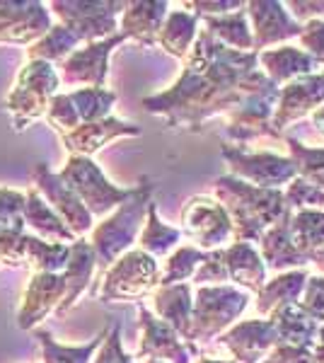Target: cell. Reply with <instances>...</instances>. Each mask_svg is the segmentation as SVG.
<instances>
[{
  "label": "cell",
  "instance_id": "cell-37",
  "mask_svg": "<svg viewBox=\"0 0 324 363\" xmlns=\"http://www.w3.org/2000/svg\"><path fill=\"white\" fill-rule=\"evenodd\" d=\"M286 143L291 148V160L296 165L298 177L324 191V148H308L293 136H288Z\"/></svg>",
  "mask_w": 324,
  "mask_h": 363
},
{
  "label": "cell",
  "instance_id": "cell-41",
  "mask_svg": "<svg viewBox=\"0 0 324 363\" xmlns=\"http://www.w3.org/2000/svg\"><path fill=\"white\" fill-rule=\"evenodd\" d=\"M194 284L196 286H225L228 281V267L223 259V250L206 252V259L201 262V267L194 274Z\"/></svg>",
  "mask_w": 324,
  "mask_h": 363
},
{
  "label": "cell",
  "instance_id": "cell-27",
  "mask_svg": "<svg viewBox=\"0 0 324 363\" xmlns=\"http://www.w3.org/2000/svg\"><path fill=\"white\" fill-rule=\"evenodd\" d=\"M269 320L274 322L279 344H288V347H305V349L315 347L317 327L320 325H317V322L312 320L310 315L298 306V303L276 310Z\"/></svg>",
  "mask_w": 324,
  "mask_h": 363
},
{
  "label": "cell",
  "instance_id": "cell-30",
  "mask_svg": "<svg viewBox=\"0 0 324 363\" xmlns=\"http://www.w3.org/2000/svg\"><path fill=\"white\" fill-rule=\"evenodd\" d=\"M199 20L206 25V32L223 46H233V51L255 49L252 32L247 27V10L240 8L228 15H208V17H199Z\"/></svg>",
  "mask_w": 324,
  "mask_h": 363
},
{
  "label": "cell",
  "instance_id": "cell-14",
  "mask_svg": "<svg viewBox=\"0 0 324 363\" xmlns=\"http://www.w3.org/2000/svg\"><path fill=\"white\" fill-rule=\"evenodd\" d=\"M324 102V70L312 73L305 78H298L293 83L279 87V99L271 116V126L279 133L281 128L293 124L296 119H303L305 114H312Z\"/></svg>",
  "mask_w": 324,
  "mask_h": 363
},
{
  "label": "cell",
  "instance_id": "cell-34",
  "mask_svg": "<svg viewBox=\"0 0 324 363\" xmlns=\"http://www.w3.org/2000/svg\"><path fill=\"white\" fill-rule=\"evenodd\" d=\"M75 49H80V39L75 37L70 29L56 22L37 44L29 46L27 54H29V61H46L54 66V63L66 61Z\"/></svg>",
  "mask_w": 324,
  "mask_h": 363
},
{
  "label": "cell",
  "instance_id": "cell-36",
  "mask_svg": "<svg viewBox=\"0 0 324 363\" xmlns=\"http://www.w3.org/2000/svg\"><path fill=\"white\" fill-rule=\"evenodd\" d=\"M206 259V252L194 247V245H181L172 255L164 259V267L160 272V281L157 286H172V284H184L186 279H191L196 274V269L201 267Z\"/></svg>",
  "mask_w": 324,
  "mask_h": 363
},
{
  "label": "cell",
  "instance_id": "cell-16",
  "mask_svg": "<svg viewBox=\"0 0 324 363\" xmlns=\"http://www.w3.org/2000/svg\"><path fill=\"white\" fill-rule=\"evenodd\" d=\"M66 296V284L61 274H32L25 291V303L17 313V327L22 332L37 330L46 315L56 313Z\"/></svg>",
  "mask_w": 324,
  "mask_h": 363
},
{
  "label": "cell",
  "instance_id": "cell-9",
  "mask_svg": "<svg viewBox=\"0 0 324 363\" xmlns=\"http://www.w3.org/2000/svg\"><path fill=\"white\" fill-rule=\"evenodd\" d=\"M223 157H225L233 177L247 182V184L264 186V189H281V184H288L298 177L296 165L291 157H284L279 153H247L242 148H223Z\"/></svg>",
  "mask_w": 324,
  "mask_h": 363
},
{
  "label": "cell",
  "instance_id": "cell-48",
  "mask_svg": "<svg viewBox=\"0 0 324 363\" xmlns=\"http://www.w3.org/2000/svg\"><path fill=\"white\" fill-rule=\"evenodd\" d=\"M310 116H312V124H315L317 131L324 133V104H322V107H317Z\"/></svg>",
  "mask_w": 324,
  "mask_h": 363
},
{
  "label": "cell",
  "instance_id": "cell-21",
  "mask_svg": "<svg viewBox=\"0 0 324 363\" xmlns=\"http://www.w3.org/2000/svg\"><path fill=\"white\" fill-rule=\"evenodd\" d=\"M169 13V5L157 0H138V3H126L121 13L119 32L126 39H133L140 46H152L157 42V32H160L164 17Z\"/></svg>",
  "mask_w": 324,
  "mask_h": 363
},
{
  "label": "cell",
  "instance_id": "cell-44",
  "mask_svg": "<svg viewBox=\"0 0 324 363\" xmlns=\"http://www.w3.org/2000/svg\"><path fill=\"white\" fill-rule=\"evenodd\" d=\"M92 363H133V359L121 347V325L119 322L109 327L102 347L97 349V356H92Z\"/></svg>",
  "mask_w": 324,
  "mask_h": 363
},
{
  "label": "cell",
  "instance_id": "cell-42",
  "mask_svg": "<svg viewBox=\"0 0 324 363\" xmlns=\"http://www.w3.org/2000/svg\"><path fill=\"white\" fill-rule=\"evenodd\" d=\"M298 306L310 315L312 320L320 325L324 322V277H308L303 289V301H298Z\"/></svg>",
  "mask_w": 324,
  "mask_h": 363
},
{
  "label": "cell",
  "instance_id": "cell-31",
  "mask_svg": "<svg viewBox=\"0 0 324 363\" xmlns=\"http://www.w3.org/2000/svg\"><path fill=\"white\" fill-rule=\"evenodd\" d=\"M32 332H34V337H37V342L41 344V359H44V363H92V356L102 347L109 327L99 332L95 339H90L87 344H78V347L58 344L54 335H51L49 330H44V327H37V330H32Z\"/></svg>",
  "mask_w": 324,
  "mask_h": 363
},
{
  "label": "cell",
  "instance_id": "cell-38",
  "mask_svg": "<svg viewBox=\"0 0 324 363\" xmlns=\"http://www.w3.org/2000/svg\"><path fill=\"white\" fill-rule=\"evenodd\" d=\"M284 201L288 211H324V191L308 184L305 179L296 177L288 182V189L284 191Z\"/></svg>",
  "mask_w": 324,
  "mask_h": 363
},
{
  "label": "cell",
  "instance_id": "cell-13",
  "mask_svg": "<svg viewBox=\"0 0 324 363\" xmlns=\"http://www.w3.org/2000/svg\"><path fill=\"white\" fill-rule=\"evenodd\" d=\"M140 347L135 359H155L164 363H191L194 356H201L196 344L184 342L172 327L157 320L148 308L140 303Z\"/></svg>",
  "mask_w": 324,
  "mask_h": 363
},
{
  "label": "cell",
  "instance_id": "cell-19",
  "mask_svg": "<svg viewBox=\"0 0 324 363\" xmlns=\"http://www.w3.org/2000/svg\"><path fill=\"white\" fill-rule=\"evenodd\" d=\"M95 269H97V259H95V250H92L90 240L78 238L75 242H70L68 264L61 272L63 284H66V296H63L61 306L56 308L58 318L70 313V310L75 308V303H78V298L90 289Z\"/></svg>",
  "mask_w": 324,
  "mask_h": 363
},
{
  "label": "cell",
  "instance_id": "cell-46",
  "mask_svg": "<svg viewBox=\"0 0 324 363\" xmlns=\"http://www.w3.org/2000/svg\"><path fill=\"white\" fill-rule=\"evenodd\" d=\"M288 8H293L291 13L298 20H317L324 13V3H288Z\"/></svg>",
  "mask_w": 324,
  "mask_h": 363
},
{
  "label": "cell",
  "instance_id": "cell-51",
  "mask_svg": "<svg viewBox=\"0 0 324 363\" xmlns=\"http://www.w3.org/2000/svg\"><path fill=\"white\" fill-rule=\"evenodd\" d=\"M143 363H164V361H155V359H148V361H143Z\"/></svg>",
  "mask_w": 324,
  "mask_h": 363
},
{
  "label": "cell",
  "instance_id": "cell-17",
  "mask_svg": "<svg viewBox=\"0 0 324 363\" xmlns=\"http://www.w3.org/2000/svg\"><path fill=\"white\" fill-rule=\"evenodd\" d=\"M245 8H250L247 15L252 17V25H255L252 42H255L257 54L259 49H267L269 44L298 37L300 29H303V25L291 17L284 3H271V0H262L259 3V0H255V3H247Z\"/></svg>",
  "mask_w": 324,
  "mask_h": 363
},
{
  "label": "cell",
  "instance_id": "cell-10",
  "mask_svg": "<svg viewBox=\"0 0 324 363\" xmlns=\"http://www.w3.org/2000/svg\"><path fill=\"white\" fill-rule=\"evenodd\" d=\"M32 177L34 189L44 196V201L54 208V213L66 223V228L75 238H85L95 228V218L90 216V211L82 206V201L75 196V191L58 177V172H51L49 165L37 162L32 167Z\"/></svg>",
  "mask_w": 324,
  "mask_h": 363
},
{
  "label": "cell",
  "instance_id": "cell-33",
  "mask_svg": "<svg viewBox=\"0 0 324 363\" xmlns=\"http://www.w3.org/2000/svg\"><path fill=\"white\" fill-rule=\"evenodd\" d=\"M179 240H181L179 228L162 223L160 216H157V203L150 201L148 213H145L143 230H140L138 240H135L138 250H143L145 255H150V257H164V255H169V250L179 245Z\"/></svg>",
  "mask_w": 324,
  "mask_h": 363
},
{
  "label": "cell",
  "instance_id": "cell-15",
  "mask_svg": "<svg viewBox=\"0 0 324 363\" xmlns=\"http://www.w3.org/2000/svg\"><path fill=\"white\" fill-rule=\"evenodd\" d=\"M218 344L233 354L235 363H259L279 344L271 320H245L218 337Z\"/></svg>",
  "mask_w": 324,
  "mask_h": 363
},
{
  "label": "cell",
  "instance_id": "cell-25",
  "mask_svg": "<svg viewBox=\"0 0 324 363\" xmlns=\"http://www.w3.org/2000/svg\"><path fill=\"white\" fill-rule=\"evenodd\" d=\"M22 218H25V228H32L34 235L41 240H49V242H66V245L78 240L66 228V223L54 213V208L44 201V196H41L34 186H29L25 191V211H22Z\"/></svg>",
  "mask_w": 324,
  "mask_h": 363
},
{
  "label": "cell",
  "instance_id": "cell-39",
  "mask_svg": "<svg viewBox=\"0 0 324 363\" xmlns=\"http://www.w3.org/2000/svg\"><path fill=\"white\" fill-rule=\"evenodd\" d=\"M25 245L27 230L0 228V267H25Z\"/></svg>",
  "mask_w": 324,
  "mask_h": 363
},
{
  "label": "cell",
  "instance_id": "cell-35",
  "mask_svg": "<svg viewBox=\"0 0 324 363\" xmlns=\"http://www.w3.org/2000/svg\"><path fill=\"white\" fill-rule=\"evenodd\" d=\"M68 99L78 114L80 126L92 124V121L107 119L111 107L116 102V92L104 90V87H80V90L68 92Z\"/></svg>",
  "mask_w": 324,
  "mask_h": 363
},
{
  "label": "cell",
  "instance_id": "cell-50",
  "mask_svg": "<svg viewBox=\"0 0 324 363\" xmlns=\"http://www.w3.org/2000/svg\"><path fill=\"white\" fill-rule=\"evenodd\" d=\"M315 264H320V269H322V274H324V252H322V255H320V259H317V262H315Z\"/></svg>",
  "mask_w": 324,
  "mask_h": 363
},
{
  "label": "cell",
  "instance_id": "cell-23",
  "mask_svg": "<svg viewBox=\"0 0 324 363\" xmlns=\"http://www.w3.org/2000/svg\"><path fill=\"white\" fill-rule=\"evenodd\" d=\"M288 220H291V211H286V216L269 228L262 238L257 240L259 242V255L264 259V267L274 269V272H284V269L291 267H305L308 259L296 250L291 240V228H288Z\"/></svg>",
  "mask_w": 324,
  "mask_h": 363
},
{
  "label": "cell",
  "instance_id": "cell-40",
  "mask_svg": "<svg viewBox=\"0 0 324 363\" xmlns=\"http://www.w3.org/2000/svg\"><path fill=\"white\" fill-rule=\"evenodd\" d=\"M22 211H25V191L3 186V189H0V228L27 230Z\"/></svg>",
  "mask_w": 324,
  "mask_h": 363
},
{
  "label": "cell",
  "instance_id": "cell-11",
  "mask_svg": "<svg viewBox=\"0 0 324 363\" xmlns=\"http://www.w3.org/2000/svg\"><path fill=\"white\" fill-rule=\"evenodd\" d=\"M54 27L39 0H0V44L32 46Z\"/></svg>",
  "mask_w": 324,
  "mask_h": 363
},
{
  "label": "cell",
  "instance_id": "cell-1",
  "mask_svg": "<svg viewBox=\"0 0 324 363\" xmlns=\"http://www.w3.org/2000/svg\"><path fill=\"white\" fill-rule=\"evenodd\" d=\"M213 184L218 201L233 223V238L242 242H257L288 211L281 189H264L238 177H220Z\"/></svg>",
  "mask_w": 324,
  "mask_h": 363
},
{
  "label": "cell",
  "instance_id": "cell-5",
  "mask_svg": "<svg viewBox=\"0 0 324 363\" xmlns=\"http://www.w3.org/2000/svg\"><path fill=\"white\" fill-rule=\"evenodd\" d=\"M58 177L75 191V196L82 201V206L90 211L92 218H102V216L111 213L131 194V189H119L116 184H111L104 177L102 167L92 157L68 155Z\"/></svg>",
  "mask_w": 324,
  "mask_h": 363
},
{
  "label": "cell",
  "instance_id": "cell-26",
  "mask_svg": "<svg viewBox=\"0 0 324 363\" xmlns=\"http://www.w3.org/2000/svg\"><path fill=\"white\" fill-rule=\"evenodd\" d=\"M305 281H308V274L303 269H293V272L279 274L276 279L267 281L257 294V313L269 320L276 310L298 303L303 296Z\"/></svg>",
  "mask_w": 324,
  "mask_h": 363
},
{
  "label": "cell",
  "instance_id": "cell-12",
  "mask_svg": "<svg viewBox=\"0 0 324 363\" xmlns=\"http://www.w3.org/2000/svg\"><path fill=\"white\" fill-rule=\"evenodd\" d=\"M123 42H126V37L119 32L109 39H102V42L82 44L66 61L58 63L61 66V75H58L61 83L70 87H104L109 70V54Z\"/></svg>",
  "mask_w": 324,
  "mask_h": 363
},
{
  "label": "cell",
  "instance_id": "cell-4",
  "mask_svg": "<svg viewBox=\"0 0 324 363\" xmlns=\"http://www.w3.org/2000/svg\"><path fill=\"white\" fill-rule=\"evenodd\" d=\"M58 85H61V78H58L56 66L46 61H27V66L17 73L13 90L5 99L8 112L13 114L15 131H25L32 121L46 114L51 97L58 95Z\"/></svg>",
  "mask_w": 324,
  "mask_h": 363
},
{
  "label": "cell",
  "instance_id": "cell-2",
  "mask_svg": "<svg viewBox=\"0 0 324 363\" xmlns=\"http://www.w3.org/2000/svg\"><path fill=\"white\" fill-rule=\"evenodd\" d=\"M152 201V182L143 177L131 189L126 201L114 208V213L107 216L102 223L92 228L90 245L95 250V259L99 272H107L123 252L131 250V245L138 240L145 223V213Z\"/></svg>",
  "mask_w": 324,
  "mask_h": 363
},
{
  "label": "cell",
  "instance_id": "cell-20",
  "mask_svg": "<svg viewBox=\"0 0 324 363\" xmlns=\"http://www.w3.org/2000/svg\"><path fill=\"white\" fill-rule=\"evenodd\" d=\"M223 259L228 267V281L242 286V291L259 294L262 286L267 284V267H264L262 255L252 242L235 240L233 245L223 247Z\"/></svg>",
  "mask_w": 324,
  "mask_h": 363
},
{
  "label": "cell",
  "instance_id": "cell-28",
  "mask_svg": "<svg viewBox=\"0 0 324 363\" xmlns=\"http://www.w3.org/2000/svg\"><path fill=\"white\" fill-rule=\"evenodd\" d=\"M288 228L296 250L308 259V264H315L324 252V211H291Z\"/></svg>",
  "mask_w": 324,
  "mask_h": 363
},
{
  "label": "cell",
  "instance_id": "cell-47",
  "mask_svg": "<svg viewBox=\"0 0 324 363\" xmlns=\"http://www.w3.org/2000/svg\"><path fill=\"white\" fill-rule=\"evenodd\" d=\"M312 356L315 363H324V322L317 327V337H315V347H312Z\"/></svg>",
  "mask_w": 324,
  "mask_h": 363
},
{
  "label": "cell",
  "instance_id": "cell-43",
  "mask_svg": "<svg viewBox=\"0 0 324 363\" xmlns=\"http://www.w3.org/2000/svg\"><path fill=\"white\" fill-rule=\"evenodd\" d=\"M303 51L308 54L317 66L324 63V20H310L305 22L298 34Z\"/></svg>",
  "mask_w": 324,
  "mask_h": 363
},
{
  "label": "cell",
  "instance_id": "cell-22",
  "mask_svg": "<svg viewBox=\"0 0 324 363\" xmlns=\"http://www.w3.org/2000/svg\"><path fill=\"white\" fill-rule=\"evenodd\" d=\"M152 306H155V318L162 320L167 327L186 342L191 327V286L189 284H172V286H157L152 291Z\"/></svg>",
  "mask_w": 324,
  "mask_h": 363
},
{
  "label": "cell",
  "instance_id": "cell-29",
  "mask_svg": "<svg viewBox=\"0 0 324 363\" xmlns=\"http://www.w3.org/2000/svg\"><path fill=\"white\" fill-rule=\"evenodd\" d=\"M196 29H199L196 15L186 13V10H172V13H167V17H164L155 44H160L174 58H186L194 39H196Z\"/></svg>",
  "mask_w": 324,
  "mask_h": 363
},
{
  "label": "cell",
  "instance_id": "cell-8",
  "mask_svg": "<svg viewBox=\"0 0 324 363\" xmlns=\"http://www.w3.org/2000/svg\"><path fill=\"white\" fill-rule=\"evenodd\" d=\"M181 235L194 240V247L203 252L223 250L233 238V223L228 211L213 196H194L181 208Z\"/></svg>",
  "mask_w": 324,
  "mask_h": 363
},
{
  "label": "cell",
  "instance_id": "cell-24",
  "mask_svg": "<svg viewBox=\"0 0 324 363\" xmlns=\"http://www.w3.org/2000/svg\"><path fill=\"white\" fill-rule=\"evenodd\" d=\"M257 63H262L264 70H267L264 75L274 85H288L298 78L312 75L317 68V63L303 49H296V46H281V49L262 51V54H257Z\"/></svg>",
  "mask_w": 324,
  "mask_h": 363
},
{
  "label": "cell",
  "instance_id": "cell-18",
  "mask_svg": "<svg viewBox=\"0 0 324 363\" xmlns=\"http://www.w3.org/2000/svg\"><path fill=\"white\" fill-rule=\"evenodd\" d=\"M123 136H140V126L121 121L116 116H107L102 121H92V124H82L68 133H61V143L70 155H82L90 157L95 155L99 148L109 143L114 138Z\"/></svg>",
  "mask_w": 324,
  "mask_h": 363
},
{
  "label": "cell",
  "instance_id": "cell-49",
  "mask_svg": "<svg viewBox=\"0 0 324 363\" xmlns=\"http://www.w3.org/2000/svg\"><path fill=\"white\" fill-rule=\"evenodd\" d=\"M196 363H235V361H220V359H206V356H199Z\"/></svg>",
  "mask_w": 324,
  "mask_h": 363
},
{
  "label": "cell",
  "instance_id": "cell-6",
  "mask_svg": "<svg viewBox=\"0 0 324 363\" xmlns=\"http://www.w3.org/2000/svg\"><path fill=\"white\" fill-rule=\"evenodd\" d=\"M58 17V25L75 34L80 44H92L119 34L116 17L123 13L121 0H54L49 5Z\"/></svg>",
  "mask_w": 324,
  "mask_h": 363
},
{
  "label": "cell",
  "instance_id": "cell-7",
  "mask_svg": "<svg viewBox=\"0 0 324 363\" xmlns=\"http://www.w3.org/2000/svg\"><path fill=\"white\" fill-rule=\"evenodd\" d=\"M157 281H160V264L155 257L145 255L138 247L128 250L104 272L99 301H140L157 289Z\"/></svg>",
  "mask_w": 324,
  "mask_h": 363
},
{
  "label": "cell",
  "instance_id": "cell-32",
  "mask_svg": "<svg viewBox=\"0 0 324 363\" xmlns=\"http://www.w3.org/2000/svg\"><path fill=\"white\" fill-rule=\"evenodd\" d=\"M70 245L66 242H49L32 233H27L25 245V267L32 269V274H61L68 264Z\"/></svg>",
  "mask_w": 324,
  "mask_h": 363
},
{
  "label": "cell",
  "instance_id": "cell-3",
  "mask_svg": "<svg viewBox=\"0 0 324 363\" xmlns=\"http://www.w3.org/2000/svg\"><path fill=\"white\" fill-rule=\"evenodd\" d=\"M250 306V294L235 286H199L191 308V327L186 342H211L220 337Z\"/></svg>",
  "mask_w": 324,
  "mask_h": 363
},
{
  "label": "cell",
  "instance_id": "cell-45",
  "mask_svg": "<svg viewBox=\"0 0 324 363\" xmlns=\"http://www.w3.org/2000/svg\"><path fill=\"white\" fill-rule=\"evenodd\" d=\"M262 363H315V356H312V349L276 344L262 359Z\"/></svg>",
  "mask_w": 324,
  "mask_h": 363
}]
</instances>
